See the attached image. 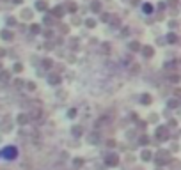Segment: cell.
I'll list each match as a JSON object with an SVG mask.
<instances>
[{"label":"cell","mask_w":181,"mask_h":170,"mask_svg":"<svg viewBox=\"0 0 181 170\" xmlns=\"http://www.w3.org/2000/svg\"><path fill=\"white\" fill-rule=\"evenodd\" d=\"M169 106L170 108H176L178 106V101H169Z\"/></svg>","instance_id":"obj_15"},{"label":"cell","mask_w":181,"mask_h":170,"mask_svg":"<svg viewBox=\"0 0 181 170\" xmlns=\"http://www.w3.org/2000/svg\"><path fill=\"white\" fill-rule=\"evenodd\" d=\"M167 41H170V43H176V41H178V37H176L174 34H169V35H167Z\"/></svg>","instance_id":"obj_8"},{"label":"cell","mask_w":181,"mask_h":170,"mask_svg":"<svg viewBox=\"0 0 181 170\" xmlns=\"http://www.w3.org/2000/svg\"><path fill=\"white\" fill-rule=\"evenodd\" d=\"M92 11H100V2H94L92 4Z\"/></svg>","instance_id":"obj_12"},{"label":"cell","mask_w":181,"mask_h":170,"mask_svg":"<svg viewBox=\"0 0 181 170\" xmlns=\"http://www.w3.org/2000/svg\"><path fill=\"white\" fill-rule=\"evenodd\" d=\"M85 23H87V27H94V25H96V21H94V20H87Z\"/></svg>","instance_id":"obj_11"},{"label":"cell","mask_w":181,"mask_h":170,"mask_svg":"<svg viewBox=\"0 0 181 170\" xmlns=\"http://www.w3.org/2000/svg\"><path fill=\"white\" fill-rule=\"evenodd\" d=\"M156 135L160 136V138H165V136H167V129H165L163 126H162V128H158V131H156Z\"/></svg>","instance_id":"obj_3"},{"label":"cell","mask_w":181,"mask_h":170,"mask_svg":"<svg viewBox=\"0 0 181 170\" xmlns=\"http://www.w3.org/2000/svg\"><path fill=\"white\" fill-rule=\"evenodd\" d=\"M67 9H69L71 12H75V11H77V5H75V4H69V5H67Z\"/></svg>","instance_id":"obj_10"},{"label":"cell","mask_w":181,"mask_h":170,"mask_svg":"<svg viewBox=\"0 0 181 170\" xmlns=\"http://www.w3.org/2000/svg\"><path fill=\"white\" fill-rule=\"evenodd\" d=\"M140 144H144V145H146V144H147V138H146V136H142V138H140Z\"/></svg>","instance_id":"obj_16"},{"label":"cell","mask_w":181,"mask_h":170,"mask_svg":"<svg viewBox=\"0 0 181 170\" xmlns=\"http://www.w3.org/2000/svg\"><path fill=\"white\" fill-rule=\"evenodd\" d=\"M142 103H144V105H149V103H151V96L144 94V96H142Z\"/></svg>","instance_id":"obj_5"},{"label":"cell","mask_w":181,"mask_h":170,"mask_svg":"<svg viewBox=\"0 0 181 170\" xmlns=\"http://www.w3.org/2000/svg\"><path fill=\"white\" fill-rule=\"evenodd\" d=\"M73 133H75V135H77V136H78V135H82V129H80V128L77 126V128H75V129H73Z\"/></svg>","instance_id":"obj_13"},{"label":"cell","mask_w":181,"mask_h":170,"mask_svg":"<svg viewBox=\"0 0 181 170\" xmlns=\"http://www.w3.org/2000/svg\"><path fill=\"white\" fill-rule=\"evenodd\" d=\"M53 16H62V7H57V9H53Z\"/></svg>","instance_id":"obj_7"},{"label":"cell","mask_w":181,"mask_h":170,"mask_svg":"<svg viewBox=\"0 0 181 170\" xmlns=\"http://www.w3.org/2000/svg\"><path fill=\"white\" fill-rule=\"evenodd\" d=\"M37 7H39V9H46V4H44V2H37Z\"/></svg>","instance_id":"obj_14"},{"label":"cell","mask_w":181,"mask_h":170,"mask_svg":"<svg viewBox=\"0 0 181 170\" xmlns=\"http://www.w3.org/2000/svg\"><path fill=\"white\" fill-rule=\"evenodd\" d=\"M50 82H52V83H59V82H60V78H59V76H52V78H50Z\"/></svg>","instance_id":"obj_9"},{"label":"cell","mask_w":181,"mask_h":170,"mask_svg":"<svg viewBox=\"0 0 181 170\" xmlns=\"http://www.w3.org/2000/svg\"><path fill=\"white\" fill-rule=\"evenodd\" d=\"M142 159H144V161H149V159H151V152H149V151H144V152H142Z\"/></svg>","instance_id":"obj_6"},{"label":"cell","mask_w":181,"mask_h":170,"mask_svg":"<svg viewBox=\"0 0 181 170\" xmlns=\"http://www.w3.org/2000/svg\"><path fill=\"white\" fill-rule=\"evenodd\" d=\"M130 50H133V51H139V50H142V48H140V44H139L137 41H133V43H130Z\"/></svg>","instance_id":"obj_4"},{"label":"cell","mask_w":181,"mask_h":170,"mask_svg":"<svg viewBox=\"0 0 181 170\" xmlns=\"http://www.w3.org/2000/svg\"><path fill=\"white\" fill-rule=\"evenodd\" d=\"M142 53H144V57H153V48H151V46H144V48H142Z\"/></svg>","instance_id":"obj_2"},{"label":"cell","mask_w":181,"mask_h":170,"mask_svg":"<svg viewBox=\"0 0 181 170\" xmlns=\"http://www.w3.org/2000/svg\"><path fill=\"white\" fill-rule=\"evenodd\" d=\"M117 161H119V158L116 156V154H110V156L107 158V165H117Z\"/></svg>","instance_id":"obj_1"},{"label":"cell","mask_w":181,"mask_h":170,"mask_svg":"<svg viewBox=\"0 0 181 170\" xmlns=\"http://www.w3.org/2000/svg\"><path fill=\"white\" fill-rule=\"evenodd\" d=\"M144 11L146 12H151V5H144Z\"/></svg>","instance_id":"obj_17"}]
</instances>
